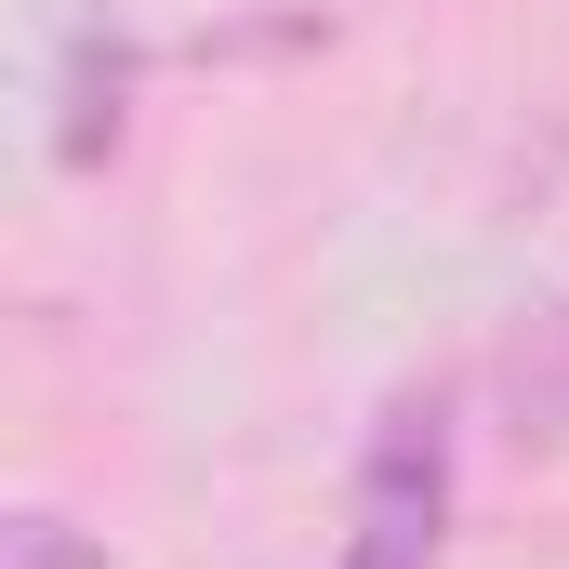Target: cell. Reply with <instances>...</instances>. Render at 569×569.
Wrapping results in <instances>:
<instances>
[{
  "label": "cell",
  "mask_w": 569,
  "mask_h": 569,
  "mask_svg": "<svg viewBox=\"0 0 569 569\" xmlns=\"http://www.w3.org/2000/svg\"><path fill=\"white\" fill-rule=\"evenodd\" d=\"M437 530H450V425L437 398H398L358 463V530L331 569H437Z\"/></svg>",
  "instance_id": "6da1fadb"
},
{
  "label": "cell",
  "mask_w": 569,
  "mask_h": 569,
  "mask_svg": "<svg viewBox=\"0 0 569 569\" xmlns=\"http://www.w3.org/2000/svg\"><path fill=\"white\" fill-rule=\"evenodd\" d=\"M120 107H133V40H120V27H80V40H67V93H53V159L93 172V159L120 146Z\"/></svg>",
  "instance_id": "7a4b0ae2"
},
{
  "label": "cell",
  "mask_w": 569,
  "mask_h": 569,
  "mask_svg": "<svg viewBox=\"0 0 569 569\" xmlns=\"http://www.w3.org/2000/svg\"><path fill=\"white\" fill-rule=\"evenodd\" d=\"M0 569H107V543H93V530H67V517H40V503H27V517H0Z\"/></svg>",
  "instance_id": "3957f363"
}]
</instances>
